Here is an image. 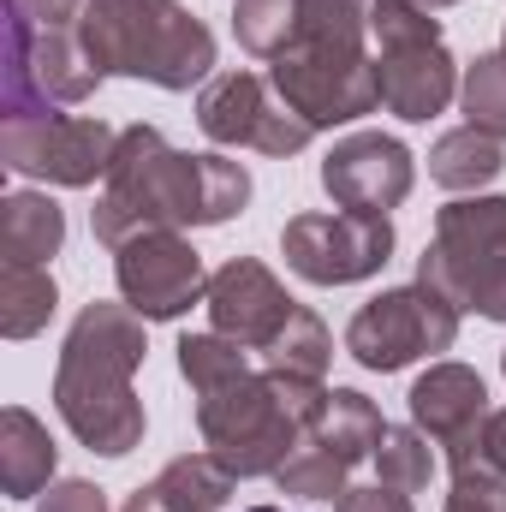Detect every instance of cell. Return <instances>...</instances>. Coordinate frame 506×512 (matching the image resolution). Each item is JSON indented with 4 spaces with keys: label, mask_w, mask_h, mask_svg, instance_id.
<instances>
[{
    "label": "cell",
    "mask_w": 506,
    "mask_h": 512,
    "mask_svg": "<svg viewBox=\"0 0 506 512\" xmlns=\"http://www.w3.org/2000/svg\"><path fill=\"white\" fill-rule=\"evenodd\" d=\"M483 417H489V387H483V376L471 364H429L411 382V423L447 453L453 471L471 465Z\"/></svg>",
    "instance_id": "9a60e30c"
},
{
    "label": "cell",
    "mask_w": 506,
    "mask_h": 512,
    "mask_svg": "<svg viewBox=\"0 0 506 512\" xmlns=\"http://www.w3.org/2000/svg\"><path fill=\"white\" fill-rule=\"evenodd\" d=\"M417 6H429V12H435V6H459V0H417Z\"/></svg>",
    "instance_id": "d6a6232c"
},
{
    "label": "cell",
    "mask_w": 506,
    "mask_h": 512,
    "mask_svg": "<svg viewBox=\"0 0 506 512\" xmlns=\"http://www.w3.org/2000/svg\"><path fill=\"white\" fill-rule=\"evenodd\" d=\"M54 441H48V429L24 411V405H6L0 411V489L12 495V501H30L36 489H48V477H54Z\"/></svg>",
    "instance_id": "d6986e66"
},
{
    "label": "cell",
    "mask_w": 506,
    "mask_h": 512,
    "mask_svg": "<svg viewBox=\"0 0 506 512\" xmlns=\"http://www.w3.org/2000/svg\"><path fill=\"white\" fill-rule=\"evenodd\" d=\"M441 512H506V477L483 471V465L453 471V495Z\"/></svg>",
    "instance_id": "83f0119b"
},
{
    "label": "cell",
    "mask_w": 506,
    "mask_h": 512,
    "mask_svg": "<svg viewBox=\"0 0 506 512\" xmlns=\"http://www.w3.org/2000/svg\"><path fill=\"white\" fill-rule=\"evenodd\" d=\"M245 512H286V507H245Z\"/></svg>",
    "instance_id": "836d02e7"
},
{
    "label": "cell",
    "mask_w": 506,
    "mask_h": 512,
    "mask_svg": "<svg viewBox=\"0 0 506 512\" xmlns=\"http://www.w3.org/2000/svg\"><path fill=\"white\" fill-rule=\"evenodd\" d=\"M292 24H298V0H233V36L256 60H274L292 42Z\"/></svg>",
    "instance_id": "484cf974"
},
{
    "label": "cell",
    "mask_w": 506,
    "mask_h": 512,
    "mask_svg": "<svg viewBox=\"0 0 506 512\" xmlns=\"http://www.w3.org/2000/svg\"><path fill=\"white\" fill-rule=\"evenodd\" d=\"M197 126L221 149H256V155H298L316 126L286 108V96L256 72H221L197 96Z\"/></svg>",
    "instance_id": "30bf717a"
},
{
    "label": "cell",
    "mask_w": 506,
    "mask_h": 512,
    "mask_svg": "<svg viewBox=\"0 0 506 512\" xmlns=\"http://www.w3.org/2000/svg\"><path fill=\"white\" fill-rule=\"evenodd\" d=\"M322 447H334L346 465H364V459H376L381 435H387V423H381L376 399H364L358 387H334L328 393V411L316 417V429H310Z\"/></svg>",
    "instance_id": "44dd1931"
},
{
    "label": "cell",
    "mask_w": 506,
    "mask_h": 512,
    "mask_svg": "<svg viewBox=\"0 0 506 512\" xmlns=\"http://www.w3.org/2000/svg\"><path fill=\"white\" fill-rule=\"evenodd\" d=\"M102 72L90 66L78 30H48L24 12V0H6V66H0V114L6 120H42L54 102L96 96Z\"/></svg>",
    "instance_id": "52a82bcc"
},
{
    "label": "cell",
    "mask_w": 506,
    "mask_h": 512,
    "mask_svg": "<svg viewBox=\"0 0 506 512\" xmlns=\"http://www.w3.org/2000/svg\"><path fill=\"white\" fill-rule=\"evenodd\" d=\"M501 54H506V42H501Z\"/></svg>",
    "instance_id": "d590c367"
},
{
    "label": "cell",
    "mask_w": 506,
    "mask_h": 512,
    "mask_svg": "<svg viewBox=\"0 0 506 512\" xmlns=\"http://www.w3.org/2000/svg\"><path fill=\"white\" fill-rule=\"evenodd\" d=\"M459 108H465V126H477L483 137L506 143V54H477L465 66Z\"/></svg>",
    "instance_id": "d4e9b609"
},
{
    "label": "cell",
    "mask_w": 506,
    "mask_h": 512,
    "mask_svg": "<svg viewBox=\"0 0 506 512\" xmlns=\"http://www.w3.org/2000/svg\"><path fill=\"white\" fill-rule=\"evenodd\" d=\"M328 358H334V334H328V322H322L316 310H304V304H298V316L280 328V340L262 352V364H268V370L310 376V382H322V376H328Z\"/></svg>",
    "instance_id": "cb8c5ba5"
},
{
    "label": "cell",
    "mask_w": 506,
    "mask_h": 512,
    "mask_svg": "<svg viewBox=\"0 0 506 512\" xmlns=\"http://www.w3.org/2000/svg\"><path fill=\"white\" fill-rule=\"evenodd\" d=\"M78 42L102 78H143L155 90H191L215 66V36L179 0H84Z\"/></svg>",
    "instance_id": "5b68a950"
},
{
    "label": "cell",
    "mask_w": 506,
    "mask_h": 512,
    "mask_svg": "<svg viewBox=\"0 0 506 512\" xmlns=\"http://www.w3.org/2000/svg\"><path fill=\"white\" fill-rule=\"evenodd\" d=\"M453 340H459V304L423 280L370 298L346 328V352L376 376H393V370L435 358V352H453Z\"/></svg>",
    "instance_id": "ba28073f"
},
{
    "label": "cell",
    "mask_w": 506,
    "mask_h": 512,
    "mask_svg": "<svg viewBox=\"0 0 506 512\" xmlns=\"http://www.w3.org/2000/svg\"><path fill=\"white\" fill-rule=\"evenodd\" d=\"M114 280H120V298L143 322H173L185 316L191 304L209 298V274H203V256L191 251V239L179 233H137L114 251Z\"/></svg>",
    "instance_id": "7c38bea8"
},
{
    "label": "cell",
    "mask_w": 506,
    "mask_h": 512,
    "mask_svg": "<svg viewBox=\"0 0 506 512\" xmlns=\"http://www.w3.org/2000/svg\"><path fill=\"white\" fill-rule=\"evenodd\" d=\"M179 376L197 393V429L203 447L233 477H274L292 447L316 429L328 411V382L286 376V370H251L245 346L227 334H185L179 340Z\"/></svg>",
    "instance_id": "6da1fadb"
},
{
    "label": "cell",
    "mask_w": 506,
    "mask_h": 512,
    "mask_svg": "<svg viewBox=\"0 0 506 512\" xmlns=\"http://www.w3.org/2000/svg\"><path fill=\"white\" fill-rule=\"evenodd\" d=\"M245 203H251L245 161H233V155H185L155 126H126L90 227H96V239L108 251H120L137 233L221 227Z\"/></svg>",
    "instance_id": "7a4b0ae2"
},
{
    "label": "cell",
    "mask_w": 506,
    "mask_h": 512,
    "mask_svg": "<svg viewBox=\"0 0 506 512\" xmlns=\"http://www.w3.org/2000/svg\"><path fill=\"white\" fill-rule=\"evenodd\" d=\"M54 310H60V286L48 268H6L0 274V334L6 340L42 334Z\"/></svg>",
    "instance_id": "7402d4cb"
},
{
    "label": "cell",
    "mask_w": 506,
    "mask_h": 512,
    "mask_svg": "<svg viewBox=\"0 0 506 512\" xmlns=\"http://www.w3.org/2000/svg\"><path fill=\"white\" fill-rule=\"evenodd\" d=\"M24 12H30L36 24H48V30H66V24L84 12V0H24Z\"/></svg>",
    "instance_id": "1f68e13d"
},
{
    "label": "cell",
    "mask_w": 506,
    "mask_h": 512,
    "mask_svg": "<svg viewBox=\"0 0 506 512\" xmlns=\"http://www.w3.org/2000/svg\"><path fill=\"white\" fill-rule=\"evenodd\" d=\"M280 256L310 286H358L387 268L393 227L381 215H292L280 233Z\"/></svg>",
    "instance_id": "8fae6325"
},
{
    "label": "cell",
    "mask_w": 506,
    "mask_h": 512,
    "mask_svg": "<svg viewBox=\"0 0 506 512\" xmlns=\"http://www.w3.org/2000/svg\"><path fill=\"white\" fill-rule=\"evenodd\" d=\"M364 36H370V0H298L292 42L268 60L274 66L268 84L316 131L364 120L381 108L376 60Z\"/></svg>",
    "instance_id": "277c9868"
},
{
    "label": "cell",
    "mask_w": 506,
    "mask_h": 512,
    "mask_svg": "<svg viewBox=\"0 0 506 512\" xmlns=\"http://www.w3.org/2000/svg\"><path fill=\"white\" fill-rule=\"evenodd\" d=\"M411 179H417V161L399 137H381V131H352L328 149L322 161V191L346 209V215H381L399 209L411 197Z\"/></svg>",
    "instance_id": "4fadbf2b"
},
{
    "label": "cell",
    "mask_w": 506,
    "mask_h": 512,
    "mask_svg": "<svg viewBox=\"0 0 506 512\" xmlns=\"http://www.w3.org/2000/svg\"><path fill=\"white\" fill-rule=\"evenodd\" d=\"M36 512H108V495L96 483H84V477H66V483L48 489V501Z\"/></svg>",
    "instance_id": "f1b7e54d"
},
{
    "label": "cell",
    "mask_w": 506,
    "mask_h": 512,
    "mask_svg": "<svg viewBox=\"0 0 506 512\" xmlns=\"http://www.w3.org/2000/svg\"><path fill=\"white\" fill-rule=\"evenodd\" d=\"M143 352H149L143 316L131 304H102V298L78 310V322L60 346L54 411L102 459H126L131 447H143V399L131 393Z\"/></svg>",
    "instance_id": "3957f363"
},
{
    "label": "cell",
    "mask_w": 506,
    "mask_h": 512,
    "mask_svg": "<svg viewBox=\"0 0 506 512\" xmlns=\"http://www.w3.org/2000/svg\"><path fill=\"white\" fill-rule=\"evenodd\" d=\"M417 280L441 298L506 328V197H459L435 215V239L417 256Z\"/></svg>",
    "instance_id": "8992f818"
},
{
    "label": "cell",
    "mask_w": 506,
    "mask_h": 512,
    "mask_svg": "<svg viewBox=\"0 0 506 512\" xmlns=\"http://www.w3.org/2000/svg\"><path fill=\"white\" fill-rule=\"evenodd\" d=\"M376 84L381 108L423 126L435 120L453 96H459V60L447 54L441 36H417V42H381L376 54Z\"/></svg>",
    "instance_id": "2e32d148"
},
{
    "label": "cell",
    "mask_w": 506,
    "mask_h": 512,
    "mask_svg": "<svg viewBox=\"0 0 506 512\" xmlns=\"http://www.w3.org/2000/svg\"><path fill=\"white\" fill-rule=\"evenodd\" d=\"M233 471L215 453H179L161 465L155 483H143L120 512H221L233 495Z\"/></svg>",
    "instance_id": "e0dca14e"
},
{
    "label": "cell",
    "mask_w": 506,
    "mask_h": 512,
    "mask_svg": "<svg viewBox=\"0 0 506 512\" xmlns=\"http://www.w3.org/2000/svg\"><path fill=\"white\" fill-rule=\"evenodd\" d=\"M376 471H381L387 489H405V495L429 489V477H435L429 435H423V429H393V423H387V435H381V447H376Z\"/></svg>",
    "instance_id": "4316f807"
},
{
    "label": "cell",
    "mask_w": 506,
    "mask_h": 512,
    "mask_svg": "<svg viewBox=\"0 0 506 512\" xmlns=\"http://www.w3.org/2000/svg\"><path fill=\"white\" fill-rule=\"evenodd\" d=\"M506 173V149L495 137H483L477 126H459L447 137H435L429 149V179L447 185V191H483Z\"/></svg>",
    "instance_id": "ffe728a7"
},
{
    "label": "cell",
    "mask_w": 506,
    "mask_h": 512,
    "mask_svg": "<svg viewBox=\"0 0 506 512\" xmlns=\"http://www.w3.org/2000/svg\"><path fill=\"white\" fill-rule=\"evenodd\" d=\"M334 512H417L405 489H387V483H370V489H346Z\"/></svg>",
    "instance_id": "f546056e"
},
{
    "label": "cell",
    "mask_w": 506,
    "mask_h": 512,
    "mask_svg": "<svg viewBox=\"0 0 506 512\" xmlns=\"http://www.w3.org/2000/svg\"><path fill=\"white\" fill-rule=\"evenodd\" d=\"M66 245V209L42 191H12L0 203V256L6 268H42Z\"/></svg>",
    "instance_id": "ac0fdd59"
},
{
    "label": "cell",
    "mask_w": 506,
    "mask_h": 512,
    "mask_svg": "<svg viewBox=\"0 0 506 512\" xmlns=\"http://www.w3.org/2000/svg\"><path fill=\"white\" fill-rule=\"evenodd\" d=\"M120 131L90 114H42V120H0V167L48 185H96L108 179Z\"/></svg>",
    "instance_id": "9c48e42d"
},
{
    "label": "cell",
    "mask_w": 506,
    "mask_h": 512,
    "mask_svg": "<svg viewBox=\"0 0 506 512\" xmlns=\"http://www.w3.org/2000/svg\"><path fill=\"white\" fill-rule=\"evenodd\" d=\"M209 322L215 334L239 340L245 352H268L280 340V328L298 316V298L256 262V256H233L209 274Z\"/></svg>",
    "instance_id": "5bb4252c"
},
{
    "label": "cell",
    "mask_w": 506,
    "mask_h": 512,
    "mask_svg": "<svg viewBox=\"0 0 506 512\" xmlns=\"http://www.w3.org/2000/svg\"><path fill=\"white\" fill-rule=\"evenodd\" d=\"M471 465H483V471L506 477V411H489V417H483V435H477Z\"/></svg>",
    "instance_id": "4dcf8cb0"
},
{
    "label": "cell",
    "mask_w": 506,
    "mask_h": 512,
    "mask_svg": "<svg viewBox=\"0 0 506 512\" xmlns=\"http://www.w3.org/2000/svg\"><path fill=\"white\" fill-rule=\"evenodd\" d=\"M346 459L334 453V447H322L316 435H304L298 447H292V459L274 471V483H280V495H292V501H340L346 495Z\"/></svg>",
    "instance_id": "603a6c76"
},
{
    "label": "cell",
    "mask_w": 506,
    "mask_h": 512,
    "mask_svg": "<svg viewBox=\"0 0 506 512\" xmlns=\"http://www.w3.org/2000/svg\"><path fill=\"white\" fill-rule=\"evenodd\" d=\"M501 370H506V352H501Z\"/></svg>",
    "instance_id": "e575fe53"
}]
</instances>
